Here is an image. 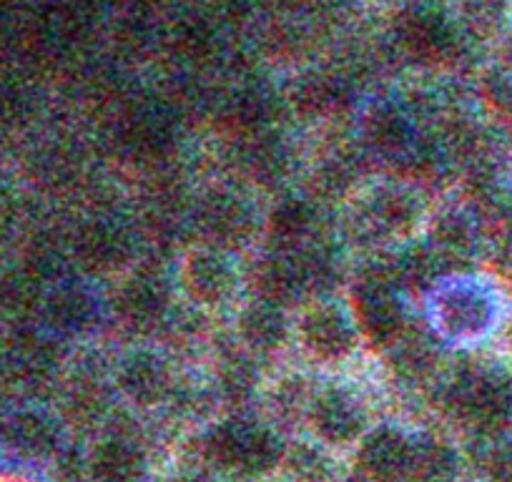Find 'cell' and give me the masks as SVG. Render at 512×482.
I'll return each instance as SVG.
<instances>
[{"label": "cell", "instance_id": "cell-1", "mask_svg": "<svg viewBox=\"0 0 512 482\" xmlns=\"http://www.w3.org/2000/svg\"><path fill=\"white\" fill-rule=\"evenodd\" d=\"M204 452L216 467L241 475H264L274 470L284 457L282 440L272 430L239 420L214 427L206 435Z\"/></svg>", "mask_w": 512, "mask_h": 482}, {"label": "cell", "instance_id": "cell-2", "mask_svg": "<svg viewBox=\"0 0 512 482\" xmlns=\"http://www.w3.org/2000/svg\"><path fill=\"white\" fill-rule=\"evenodd\" d=\"M450 407L472 430L495 432L512 415V387L490 372H467L452 385Z\"/></svg>", "mask_w": 512, "mask_h": 482}, {"label": "cell", "instance_id": "cell-3", "mask_svg": "<svg viewBox=\"0 0 512 482\" xmlns=\"http://www.w3.org/2000/svg\"><path fill=\"white\" fill-rule=\"evenodd\" d=\"M299 337L307 352L322 362H342L357 344L352 322L332 304H314L299 319Z\"/></svg>", "mask_w": 512, "mask_h": 482}, {"label": "cell", "instance_id": "cell-4", "mask_svg": "<svg viewBox=\"0 0 512 482\" xmlns=\"http://www.w3.org/2000/svg\"><path fill=\"white\" fill-rule=\"evenodd\" d=\"M354 317L357 327L372 344H392L402 337L405 312L390 284L382 279L362 282L354 292Z\"/></svg>", "mask_w": 512, "mask_h": 482}, {"label": "cell", "instance_id": "cell-5", "mask_svg": "<svg viewBox=\"0 0 512 482\" xmlns=\"http://www.w3.org/2000/svg\"><path fill=\"white\" fill-rule=\"evenodd\" d=\"M78 267L86 274H113L123 269L134 254L126 229L108 221H91L83 226L73 244Z\"/></svg>", "mask_w": 512, "mask_h": 482}, {"label": "cell", "instance_id": "cell-6", "mask_svg": "<svg viewBox=\"0 0 512 482\" xmlns=\"http://www.w3.org/2000/svg\"><path fill=\"white\" fill-rule=\"evenodd\" d=\"M412 462H415L412 442L390 427L364 437L357 455L359 472L369 482H402L412 475Z\"/></svg>", "mask_w": 512, "mask_h": 482}, {"label": "cell", "instance_id": "cell-7", "mask_svg": "<svg viewBox=\"0 0 512 482\" xmlns=\"http://www.w3.org/2000/svg\"><path fill=\"white\" fill-rule=\"evenodd\" d=\"M400 41L410 56L425 63H440L455 53L457 36L445 16L432 8H410L400 18Z\"/></svg>", "mask_w": 512, "mask_h": 482}, {"label": "cell", "instance_id": "cell-8", "mask_svg": "<svg viewBox=\"0 0 512 482\" xmlns=\"http://www.w3.org/2000/svg\"><path fill=\"white\" fill-rule=\"evenodd\" d=\"M492 302L477 287H450L435 304V317L450 337H477L492 322Z\"/></svg>", "mask_w": 512, "mask_h": 482}, {"label": "cell", "instance_id": "cell-9", "mask_svg": "<svg viewBox=\"0 0 512 482\" xmlns=\"http://www.w3.org/2000/svg\"><path fill=\"white\" fill-rule=\"evenodd\" d=\"M116 385L126 400L134 405L151 407L166 400L171 390V372L154 352L128 354L118 367Z\"/></svg>", "mask_w": 512, "mask_h": 482}, {"label": "cell", "instance_id": "cell-10", "mask_svg": "<svg viewBox=\"0 0 512 482\" xmlns=\"http://www.w3.org/2000/svg\"><path fill=\"white\" fill-rule=\"evenodd\" d=\"M181 284L194 302L214 307V304L229 299L236 287V277L231 264L219 252L199 249L186 257L184 267H181Z\"/></svg>", "mask_w": 512, "mask_h": 482}, {"label": "cell", "instance_id": "cell-11", "mask_svg": "<svg viewBox=\"0 0 512 482\" xmlns=\"http://www.w3.org/2000/svg\"><path fill=\"white\" fill-rule=\"evenodd\" d=\"M312 427L329 445H347L362 435L364 412L344 390H324L312 402Z\"/></svg>", "mask_w": 512, "mask_h": 482}, {"label": "cell", "instance_id": "cell-12", "mask_svg": "<svg viewBox=\"0 0 512 482\" xmlns=\"http://www.w3.org/2000/svg\"><path fill=\"white\" fill-rule=\"evenodd\" d=\"M169 309V292L164 282L149 274H139L123 282L116 292V312L131 327H151L161 322Z\"/></svg>", "mask_w": 512, "mask_h": 482}, {"label": "cell", "instance_id": "cell-13", "mask_svg": "<svg viewBox=\"0 0 512 482\" xmlns=\"http://www.w3.org/2000/svg\"><path fill=\"white\" fill-rule=\"evenodd\" d=\"M88 480L91 482H144L146 457L134 442L111 437L96 445L88 460Z\"/></svg>", "mask_w": 512, "mask_h": 482}, {"label": "cell", "instance_id": "cell-14", "mask_svg": "<svg viewBox=\"0 0 512 482\" xmlns=\"http://www.w3.org/2000/svg\"><path fill=\"white\" fill-rule=\"evenodd\" d=\"M199 224L211 239L221 244H239L251 231V211L239 196L221 191L204 201L199 211Z\"/></svg>", "mask_w": 512, "mask_h": 482}, {"label": "cell", "instance_id": "cell-15", "mask_svg": "<svg viewBox=\"0 0 512 482\" xmlns=\"http://www.w3.org/2000/svg\"><path fill=\"white\" fill-rule=\"evenodd\" d=\"M239 337L254 352L269 354L287 339V317L279 304L259 299L249 304L239 317Z\"/></svg>", "mask_w": 512, "mask_h": 482}, {"label": "cell", "instance_id": "cell-16", "mask_svg": "<svg viewBox=\"0 0 512 482\" xmlns=\"http://www.w3.org/2000/svg\"><path fill=\"white\" fill-rule=\"evenodd\" d=\"M430 254L437 267H457L470 262L475 252V231L462 214H445L432 231Z\"/></svg>", "mask_w": 512, "mask_h": 482}, {"label": "cell", "instance_id": "cell-17", "mask_svg": "<svg viewBox=\"0 0 512 482\" xmlns=\"http://www.w3.org/2000/svg\"><path fill=\"white\" fill-rule=\"evenodd\" d=\"M6 437L18 455L33 457V460L51 455L58 442L56 427L38 412H18L16 417H11Z\"/></svg>", "mask_w": 512, "mask_h": 482}, {"label": "cell", "instance_id": "cell-18", "mask_svg": "<svg viewBox=\"0 0 512 482\" xmlns=\"http://www.w3.org/2000/svg\"><path fill=\"white\" fill-rule=\"evenodd\" d=\"M46 319L53 329L66 334L83 332L93 319V302L83 289L63 287L46 302Z\"/></svg>", "mask_w": 512, "mask_h": 482}, {"label": "cell", "instance_id": "cell-19", "mask_svg": "<svg viewBox=\"0 0 512 482\" xmlns=\"http://www.w3.org/2000/svg\"><path fill=\"white\" fill-rule=\"evenodd\" d=\"M312 229V209L302 199H284L272 209L267 221L269 239L282 249H294Z\"/></svg>", "mask_w": 512, "mask_h": 482}, {"label": "cell", "instance_id": "cell-20", "mask_svg": "<svg viewBox=\"0 0 512 482\" xmlns=\"http://www.w3.org/2000/svg\"><path fill=\"white\" fill-rule=\"evenodd\" d=\"M420 216V206L415 204L407 191L384 189L379 191L372 204V221L387 234H407Z\"/></svg>", "mask_w": 512, "mask_h": 482}, {"label": "cell", "instance_id": "cell-21", "mask_svg": "<svg viewBox=\"0 0 512 482\" xmlns=\"http://www.w3.org/2000/svg\"><path fill=\"white\" fill-rule=\"evenodd\" d=\"M294 98H297V106L309 116H327L347 103V91L337 78L314 73L299 83Z\"/></svg>", "mask_w": 512, "mask_h": 482}, {"label": "cell", "instance_id": "cell-22", "mask_svg": "<svg viewBox=\"0 0 512 482\" xmlns=\"http://www.w3.org/2000/svg\"><path fill=\"white\" fill-rule=\"evenodd\" d=\"M364 134L369 144L379 151H400L410 139V126L405 116L390 106H379L364 121Z\"/></svg>", "mask_w": 512, "mask_h": 482}, {"label": "cell", "instance_id": "cell-23", "mask_svg": "<svg viewBox=\"0 0 512 482\" xmlns=\"http://www.w3.org/2000/svg\"><path fill=\"white\" fill-rule=\"evenodd\" d=\"M8 362L26 380H43V377L51 375L56 354H53V349L48 347V342L43 337H38V334H23L13 344L11 354H8Z\"/></svg>", "mask_w": 512, "mask_h": 482}, {"label": "cell", "instance_id": "cell-24", "mask_svg": "<svg viewBox=\"0 0 512 482\" xmlns=\"http://www.w3.org/2000/svg\"><path fill=\"white\" fill-rule=\"evenodd\" d=\"M126 146L131 154L144 156V159H154L169 149V129L161 124L154 116H139L134 118L126 129Z\"/></svg>", "mask_w": 512, "mask_h": 482}, {"label": "cell", "instance_id": "cell-25", "mask_svg": "<svg viewBox=\"0 0 512 482\" xmlns=\"http://www.w3.org/2000/svg\"><path fill=\"white\" fill-rule=\"evenodd\" d=\"M38 302V277L33 272L0 274V309L23 314Z\"/></svg>", "mask_w": 512, "mask_h": 482}, {"label": "cell", "instance_id": "cell-26", "mask_svg": "<svg viewBox=\"0 0 512 482\" xmlns=\"http://www.w3.org/2000/svg\"><path fill=\"white\" fill-rule=\"evenodd\" d=\"M482 96L492 111L512 118V68H492L482 78Z\"/></svg>", "mask_w": 512, "mask_h": 482}, {"label": "cell", "instance_id": "cell-27", "mask_svg": "<svg viewBox=\"0 0 512 482\" xmlns=\"http://www.w3.org/2000/svg\"><path fill=\"white\" fill-rule=\"evenodd\" d=\"M211 38H214L211 36V28L201 18H186L176 28V46L186 56H204L211 48Z\"/></svg>", "mask_w": 512, "mask_h": 482}, {"label": "cell", "instance_id": "cell-28", "mask_svg": "<svg viewBox=\"0 0 512 482\" xmlns=\"http://www.w3.org/2000/svg\"><path fill=\"white\" fill-rule=\"evenodd\" d=\"M26 108V93L13 78L0 76V124H11Z\"/></svg>", "mask_w": 512, "mask_h": 482}, {"label": "cell", "instance_id": "cell-29", "mask_svg": "<svg viewBox=\"0 0 512 482\" xmlns=\"http://www.w3.org/2000/svg\"><path fill=\"white\" fill-rule=\"evenodd\" d=\"M236 113H239V124L249 126V129H256L259 124H264L267 118V101L259 93H246V96L239 98L236 103Z\"/></svg>", "mask_w": 512, "mask_h": 482}, {"label": "cell", "instance_id": "cell-30", "mask_svg": "<svg viewBox=\"0 0 512 482\" xmlns=\"http://www.w3.org/2000/svg\"><path fill=\"white\" fill-rule=\"evenodd\" d=\"M224 387H226V392H229L231 397L246 395V392H249V387H251L249 367L241 365V362H236V359H234V362H231V365L224 370Z\"/></svg>", "mask_w": 512, "mask_h": 482}, {"label": "cell", "instance_id": "cell-31", "mask_svg": "<svg viewBox=\"0 0 512 482\" xmlns=\"http://www.w3.org/2000/svg\"><path fill=\"white\" fill-rule=\"evenodd\" d=\"M487 470H490L495 482H512V442L492 450L490 460H487Z\"/></svg>", "mask_w": 512, "mask_h": 482}, {"label": "cell", "instance_id": "cell-32", "mask_svg": "<svg viewBox=\"0 0 512 482\" xmlns=\"http://www.w3.org/2000/svg\"><path fill=\"white\" fill-rule=\"evenodd\" d=\"M500 234H502V241H505L507 247L512 249V204H507L505 209L500 211Z\"/></svg>", "mask_w": 512, "mask_h": 482}, {"label": "cell", "instance_id": "cell-33", "mask_svg": "<svg viewBox=\"0 0 512 482\" xmlns=\"http://www.w3.org/2000/svg\"><path fill=\"white\" fill-rule=\"evenodd\" d=\"M6 367H8V352H6V347L0 344V377H3Z\"/></svg>", "mask_w": 512, "mask_h": 482}, {"label": "cell", "instance_id": "cell-34", "mask_svg": "<svg viewBox=\"0 0 512 482\" xmlns=\"http://www.w3.org/2000/svg\"><path fill=\"white\" fill-rule=\"evenodd\" d=\"M179 482H211V480H204V477H186V480H179Z\"/></svg>", "mask_w": 512, "mask_h": 482}, {"label": "cell", "instance_id": "cell-35", "mask_svg": "<svg viewBox=\"0 0 512 482\" xmlns=\"http://www.w3.org/2000/svg\"><path fill=\"white\" fill-rule=\"evenodd\" d=\"M507 347H510V352H512V324H510V329H507Z\"/></svg>", "mask_w": 512, "mask_h": 482}]
</instances>
